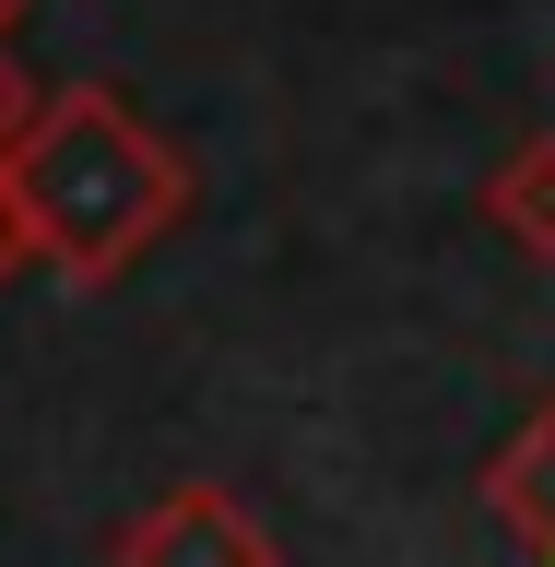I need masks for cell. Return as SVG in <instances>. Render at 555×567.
Masks as SVG:
<instances>
[{
    "label": "cell",
    "instance_id": "obj_4",
    "mask_svg": "<svg viewBox=\"0 0 555 567\" xmlns=\"http://www.w3.org/2000/svg\"><path fill=\"white\" fill-rule=\"evenodd\" d=\"M485 225L521 248V260H544V272H555V131H521V142L485 166Z\"/></svg>",
    "mask_w": 555,
    "mask_h": 567
},
{
    "label": "cell",
    "instance_id": "obj_1",
    "mask_svg": "<svg viewBox=\"0 0 555 567\" xmlns=\"http://www.w3.org/2000/svg\"><path fill=\"white\" fill-rule=\"evenodd\" d=\"M0 189L24 213V248L35 272L60 284H119L154 237H177V213H189V154H177L131 95H106V83H48L35 118L12 131L0 154Z\"/></svg>",
    "mask_w": 555,
    "mask_h": 567
},
{
    "label": "cell",
    "instance_id": "obj_2",
    "mask_svg": "<svg viewBox=\"0 0 555 567\" xmlns=\"http://www.w3.org/2000/svg\"><path fill=\"white\" fill-rule=\"evenodd\" d=\"M106 567H284V544L237 485H166L154 508L119 520Z\"/></svg>",
    "mask_w": 555,
    "mask_h": 567
},
{
    "label": "cell",
    "instance_id": "obj_3",
    "mask_svg": "<svg viewBox=\"0 0 555 567\" xmlns=\"http://www.w3.org/2000/svg\"><path fill=\"white\" fill-rule=\"evenodd\" d=\"M485 520L508 532L532 567H555V390L521 414V437L485 461Z\"/></svg>",
    "mask_w": 555,
    "mask_h": 567
},
{
    "label": "cell",
    "instance_id": "obj_6",
    "mask_svg": "<svg viewBox=\"0 0 555 567\" xmlns=\"http://www.w3.org/2000/svg\"><path fill=\"white\" fill-rule=\"evenodd\" d=\"M24 260H35V248H24V213H12V189H0V284L24 272Z\"/></svg>",
    "mask_w": 555,
    "mask_h": 567
},
{
    "label": "cell",
    "instance_id": "obj_7",
    "mask_svg": "<svg viewBox=\"0 0 555 567\" xmlns=\"http://www.w3.org/2000/svg\"><path fill=\"white\" fill-rule=\"evenodd\" d=\"M24 12H35V0H0V35H12V24H24Z\"/></svg>",
    "mask_w": 555,
    "mask_h": 567
},
{
    "label": "cell",
    "instance_id": "obj_5",
    "mask_svg": "<svg viewBox=\"0 0 555 567\" xmlns=\"http://www.w3.org/2000/svg\"><path fill=\"white\" fill-rule=\"evenodd\" d=\"M35 95H48V83H35V71L12 60V35H0V154H12V131L35 118Z\"/></svg>",
    "mask_w": 555,
    "mask_h": 567
}]
</instances>
